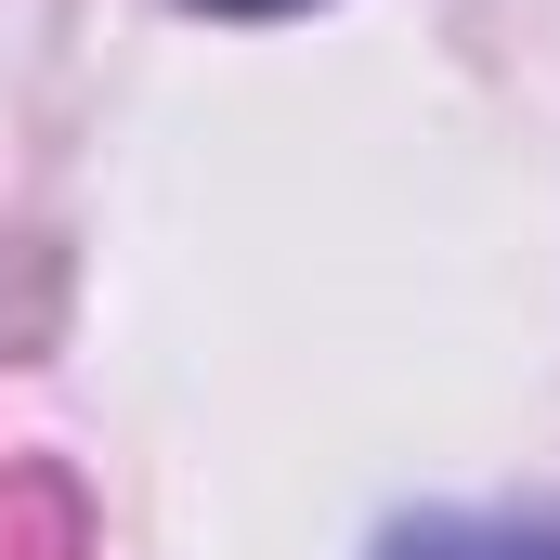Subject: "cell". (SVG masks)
Instances as JSON below:
<instances>
[{"label": "cell", "instance_id": "6da1fadb", "mask_svg": "<svg viewBox=\"0 0 560 560\" xmlns=\"http://www.w3.org/2000/svg\"><path fill=\"white\" fill-rule=\"evenodd\" d=\"M378 560H560V522L548 509H418L378 535Z\"/></svg>", "mask_w": 560, "mask_h": 560}, {"label": "cell", "instance_id": "7a4b0ae2", "mask_svg": "<svg viewBox=\"0 0 560 560\" xmlns=\"http://www.w3.org/2000/svg\"><path fill=\"white\" fill-rule=\"evenodd\" d=\"M196 13H222V26H275V13H313V0H196Z\"/></svg>", "mask_w": 560, "mask_h": 560}]
</instances>
